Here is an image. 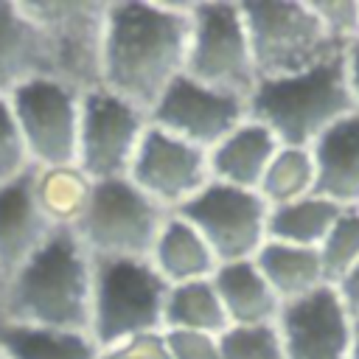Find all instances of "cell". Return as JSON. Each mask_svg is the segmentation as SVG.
I'll return each mask as SVG.
<instances>
[{
    "instance_id": "13",
    "label": "cell",
    "mask_w": 359,
    "mask_h": 359,
    "mask_svg": "<svg viewBox=\"0 0 359 359\" xmlns=\"http://www.w3.org/2000/svg\"><path fill=\"white\" fill-rule=\"evenodd\" d=\"M126 180L163 210L177 213L210 182L208 151L149 123Z\"/></svg>"
},
{
    "instance_id": "20",
    "label": "cell",
    "mask_w": 359,
    "mask_h": 359,
    "mask_svg": "<svg viewBox=\"0 0 359 359\" xmlns=\"http://www.w3.org/2000/svg\"><path fill=\"white\" fill-rule=\"evenodd\" d=\"M213 289L233 325H275L280 300L258 272L255 261L222 264L213 272Z\"/></svg>"
},
{
    "instance_id": "26",
    "label": "cell",
    "mask_w": 359,
    "mask_h": 359,
    "mask_svg": "<svg viewBox=\"0 0 359 359\" xmlns=\"http://www.w3.org/2000/svg\"><path fill=\"white\" fill-rule=\"evenodd\" d=\"M314 194V160L311 149H297V146H280L278 154L272 157L261 185L258 196L269 205H286L297 202L303 196Z\"/></svg>"
},
{
    "instance_id": "16",
    "label": "cell",
    "mask_w": 359,
    "mask_h": 359,
    "mask_svg": "<svg viewBox=\"0 0 359 359\" xmlns=\"http://www.w3.org/2000/svg\"><path fill=\"white\" fill-rule=\"evenodd\" d=\"M34 79H53L45 36L22 0H0V95Z\"/></svg>"
},
{
    "instance_id": "33",
    "label": "cell",
    "mask_w": 359,
    "mask_h": 359,
    "mask_svg": "<svg viewBox=\"0 0 359 359\" xmlns=\"http://www.w3.org/2000/svg\"><path fill=\"white\" fill-rule=\"evenodd\" d=\"M334 286H337V292H339V297H342L348 314L353 317V323H359V266L351 269V272H348L339 283H334Z\"/></svg>"
},
{
    "instance_id": "11",
    "label": "cell",
    "mask_w": 359,
    "mask_h": 359,
    "mask_svg": "<svg viewBox=\"0 0 359 359\" xmlns=\"http://www.w3.org/2000/svg\"><path fill=\"white\" fill-rule=\"evenodd\" d=\"M28 157L34 168L76 165L81 93L59 79H34L11 95Z\"/></svg>"
},
{
    "instance_id": "5",
    "label": "cell",
    "mask_w": 359,
    "mask_h": 359,
    "mask_svg": "<svg viewBox=\"0 0 359 359\" xmlns=\"http://www.w3.org/2000/svg\"><path fill=\"white\" fill-rule=\"evenodd\" d=\"M241 17L258 81L303 73L348 50L331 39L309 0H250Z\"/></svg>"
},
{
    "instance_id": "4",
    "label": "cell",
    "mask_w": 359,
    "mask_h": 359,
    "mask_svg": "<svg viewBox=\"0 0 359 359\" xmlns=\"http://www.w3.org/2000/svg\"><path fill=\"white\" fill-rule=\"evenodd\" d=\"M168 286L149 261L98 258L93 261L90 337L101 353L163 334Z\"/></svg>"
},
{
    "instance_id": "22",
    "label": "cell",
    "mask_w": 359,
    "mask_h": 359,
    "mask_svg": "<svg viewBox=\"0 0 359 359\" xmlns=\"http://www.w3.org/2000/svg\"><path fill=\"white\" fill-rule=\"evenodd\" d=\"M31 191L42 210V216L56 230H73L93 194V180L79 165H56V168H34Z\"/></svg>"
},
{
    "instance_id": "21",
    "label": "cell",
    "mask_w": 359,
    "mask_h": 359,
    "mask_svg": "<svg viewBox=\"0 0 359 359\" xmlns=\"http://www.w3.org/2000/svg\"><path fill=\"white\" fill-rule=\"evenodd\" d=\"M275 297L283 303H292L297 297L311 294L314 289L325 286V272L320 252L311 247H292V244H278L266 241L258 255L252 258Z\"/></svg>"
},
{
    "instance_id": "27",
    "label": "cell",
    "mask_w": 359,
    "mask_h": 359,
    "mask_svg": "<svg viewBox=\"0 0 359 359\" xmlns=\"http://www.w3.org/2000/svg\"><path fill=\"white\" fill-rule=\"evenodd\" d=\"M317 252L323 261L325 280L331 286L359 266V208H345L339 213V219L334 222Z\"/></svg>"
},
{
    "instance_id": "34",
    "label": "cell",
    "mask_w": 359,
    "mask_h": 359,
    "mask_svg": "<svg viewBox=\"0 0 359 359\" xmlns=\"http://www.w3.org/2000/svg\"><path fill=\"white\" fill-rule=\"evenodd\" d=\"M345 70H348V87H351L353 109L359 115V39L353 45H348V50H345Z\"/></svg>"
},
{
    "instance_id": "1",
    "label": "cell",
    "mask_w": 359,
    "mask_h": 359,
    "mask_svg": "<svg viewBox=\"0 0 359 359\" xmlns=\"http://www.w3.org/2000/svg\"><path fill=\"white\" fill-rule=\"evenodd\" d=\"M191 0H109L101 87L146 115L185 73Z\"/></svg>"
},
{
    "instance_id": "29",
    "label": "cell",
    "mask_w": 359,
    "mask_h": 359,
    "mask_svg": "<svg viewBox=\"0 0 359 359\" xmlns=\"http://www.w3.org/2000/svg\"><path fill=\"white\" fill-rule=\"evenodd\" d=\"M31 168L34 165H31L17 115L11 109V101L8 95H0V185L28 174Z\"/></svg>"
},
{
    "instance_id": "19",
    "label": "cell",
    "mask_w": 359,
    "mask_h": 359,
    "mask_svg": "<svg viewBox=\"0 0 359 359\" xmlns=\"http://www.w3.org/2000/svg\"><path fill=\"white\" fill-rule=\"evenodd\" d=\"M149 264L165 280V286H182L213 278L219 261L205 238L177 213H171L151 247Z\"/></svg>"
},
{
    "instance_id": "17",
    "label": "cell",
    "mask_w": 359,
    "mask_h": 359,
    "mask_svg": "<svg viewBox=\"0 0 359 359\" xmlns=\"http://www.w3.org/2000/svg\"><path fill=\"white\" fill-rule=\"evenodd\" d=\"M314 160V196L334 205L359 208V115L334 123L311 146Z\"/></svg>"
},
{
    "instance_id": "18",
    "label": "cell",
    "mask_w": 359,
    "mask_h": 359,
    "mask_svg": "<svg viewBox=\"0 0 359 359\" xmlns=\"http://www.w3.org/2000/svg\"><path fill=\"white\" fill-rule=\"evenodd\" d=\"M278 149H280L278 137L264 123H258L247 115L244 123H238L219 146H213L208 151L210 180L258 194V185H261L272 157L278 154Z\"/></svg>"
},
{
    "instance_id": "28",
    "label": "cell",
    "mask_w": 359,
    "mask_h": 359,
    "mask_svg": "<svg viewBox=\"0 0 359 359\" xmlns=\"http://www.w3.org/2000/svg\"><path fill=\"white\" fill-rule=\"evenodd\" d=\"M222 359H289L275 325H233L219 337Z\"/></svg>"
},
{
    "instance_id": "3",
    "label": "cell",
    "mask_w": 359,
    "mask_h": 359,
    "mask_svg": "<svg viewBox=\"0 0 359 359\" xmlns=\"http://www.w3.org/2000/svg\"><path fill=\"white\" fill-rule=\"evenodd\" d=\"M345 53L283 79H264L247 98V115L264 123L280 146L311 149L334 123L353 115Z\"/></svg>"
},
{
    "instance_id": "10",
    "label": "cell",
    "mask_w": 359,
    "mask_h": 359,
    "mask_svg": "<svg viewBox=\"0 0 359 359\" xmlns=\"http://www.w3.org/2000/svg\"><path fill=\"white\" fill-rule=\"evenodd\" d=\"M210 247L219 266L252 261L266 244L269 205L255 194L222 182H208L188 205L177 210Z\"/></svg>"
},
{
    "instance_id": "31",
    "label": "cell",
    "mask_w": 359,
    "mask_h": 359,
    "mask_svg": "<svg viewBox=\"0 0 359 359\" xmlns=\"http://www.w3.org/2000/svg\"><path fill=\"white\" fill-rule=\"evenodd\" d=\"M168 359H222L219 337L194 331H163L160 334Z\"/></svg>"
},
{
    "instance_id": "6",
    "label": "cell",
    "mask_w": 359,
    "mask_h": 359,
    "mask_svg": "<svg viewBox=\"0 0 359 359\" xmlns=\"http://www.w3.org/2000/svg\"><path fill=\"white\" fill-rule=\"evenodd\" d=\"M185 76L210 90L244 101L250 98L258 84V73L241 17V3L191 0Z\"/></svg>"
},
{
    "instance_id": "25",
    "label": "cell",
    "mask_w": 359,
    "mask_h": 359,
    "mask_svg": "<svg viewBox=\"0 0 359 359\" xmlns=\"http://www.w3.org/2000/svg\"><path fill=\"white\" fill-rule=\"evenodd\" d=\"M230 328L224 306L213 289V280H194L168 286L163 309V331H194L222 337Z\"/></svg>"
},
{
    "instance_id": "2",
    "label": "cell",
    "mask_w": 359,
    "mask_h": 359,
    "mask_svg": "<svg viewBox=\"0 0 359 359\" xmlns=\"http://www.w3.org/2000/svg\"><path fill=\"white\" fill-rule=\"evenodd\" d=\"M93 258L73 230H56L6 283L0 320L34 328L90 334Z\"/></svg>"
},
{
    "instance_id": "7",
    "label": "cell",
    "mask_w": 359,
    "mask_h": 359,
    "mask_svg": "<svg viewBox=\"0 0 359 359\" xmlns=\"http://www.w3.org/2000/svg\"><path fill=\"white\" fill-rule=\"evenodd\" d=\"M171 213L137 191L129 180L93 182L90 205L73 227L93 261L135 258L149 261L151 247Z\"/></svg>"
},
{
    "instance_id": "12",
    "label": "cell",
    "mask_w": 359,
    "mask_h": 359,
    "mask_svg": "<svg viewBox=\"0 0 359 359\" xmlns=\"http://www.w3.org/2000/svg\"><path fill=\"white\" fill-rule=\"evenodd\" d=\"M247 121V101L210 90L185 73L160 95V101L149 112V123L202 149L210 151L219 146L238 123Z\"/></svg>"
},
{
    "instance_id": "24",
    "label": "cell",
    "mask_w": 359,
    "mask_h": 359,
    "mask_svg": "<svg viewBox=\"0 0 359 359\" xmlns=\"http://www.w3.org/2000/svg\"><path fill=\"white\" fill-rule=\"evenodd\" d=\"M342 208L323 199V196H303L297 202H286L269 208L266 216V241L292 244V247H311L317 250L334 222L339 219Z\"/></svg>"
},
{
    "instance_id": "32",
    "label": "cell",
    "mask_w": 359,
    "mask_h": 359,
    "mask_svg": "<svg viewBox=\"0 0 359 359\" xmlns=\"http://www.w3.org/2000/svg\"><path fill=\"white\" fill-rule=\"evenodd\" d=\"M101 359H168V356H165L163 339L157 334V337H146V339L129 342L123 348L107 351V353H101Z\"/></svg>"
},
{
    "instance_id": "8",
    "label": "cell",
    "mask_w": 359,
    "mask_h": 359,
    "mask_svg": "<svg viewBox=\"0 0 359 359\" xmlns=\"http://www.w3.org/2000/svg\"><path fill=\"white\" fill-rule=\"evenodd\" d=\"M39 25L53 79L79 93L101 87V53L109 0H22Z\"/></svg>"
},
{
    "instance_id": "35",
    "label": "cell",
    "mask_w": 359,
    "mask_h": 359,
    "mask_svg": "<svg viewBox=\"0 0 359 359\" xmlns=\"http://www.w3.org/2000/svg\"><path fill=\"white\" fill-rule=\"evenodd\" d=\"M348 359H359V323H356V331H353V345H351Z\"/></svg>"
},
{
    "instance_id": "14",
    "label": "cell",
    "mask_w": 359,
    "mask_h": 359,
    "mask_svg": "<svg viewBox=\"0 0 359 359\" xmlns=\"http://www.w3.org/2000/svg\"><path fill=\"white\" fill-rule=\"evenodd\" d=\"M275 328L289 359H348L356 323L337 286L325 283L306 297L283 303Z\"/></svg>"
},
{
    "instance_id": "30",
    "label": "cell",
    "mask_w": 359,
    "mask_h": 359,
    "mask_svg": "<svg viewBox=\"0 0 359 359\" xmlns=\"http://www.w3.org/2000/svg\"><path fill=\"white\" fill-rule=\"evenodd\" d=\"M331 39L342 48L359 39V0H309Z\"/></svg>"
},
{
    "instance_id": "9",
    "label": "cell",
    "mask_w": 359,
    "mask_h": 359,
    "mask_svg": "<svg viewBox=\"0 0 359 359\" xmlns=\"http://www.w3.org/2000/svg\"><path fill=\"white\" fill-rule=\"evenodd\" d=\"M149 132V115L121 95L95 87L81 93L76 165L93 180H126Z\"/></svg>"
},
{
    "instance_id": "23",
    "label": "cell",
    "mask_w": 359,
    "mask_h": 359,
    "mask_svg": "<svg viewBox=\"0 0 359 359\" xmlns=\"http://www.w3.org/2000/svg\"><path fill=\"white\" fill-rule=\"evenodd\" d=\"M0 359H101L90 334L0 320Z\"/></svg>"
},
{
    "instance_id": "15",
    "label": "cell",
    "mask_w": 359,
    "mask_h": 359,
    "mask_svg": "<svg viewBox=\"0 0 359 359\" xmlns=\"http://www.w3.org/2000/svg\"><path fill=\"white\" fill-rule=\"evenodd\" d=\"M31 171L0 185V283H6L56 233L34 199Z\"/></svg>"
}]
</instances>
